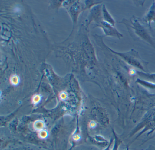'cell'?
<instances>
[{
    "label": "cell",
    "mask_w": 155,
    "mask_h": 150,
    "mask_svg": "<svg viewBox=\"0 0 155 150\" xmlns=\"http://www.w3.org/2000/svg\"><path fill=\"white\" fill-rule=\"evenodd\" d=\"M131 24L132 25L131 27L134 30L135 33L139 36L140 37L146 40L147 42L150 43L152 46H154V43L147 32L137 20L135 19L133 21L131 20Z\"/></svg>",
    "instance_id": "6da1fadb"
},
{
    "label": "cell",
    "mask_w": 155,
    "mask_h": 150,
    "mask_svg": "<svg viewBox=\"0 0 155 150\" xmlns=\"http://www.w3.org/2000/svg\"><path fill=\"white\" fill-rule=\"evenodd\" d=\"M113 52L115 53V54L118 55L120 56L123 59H125V60H126L127 62H128L130 64H131L132 65L136 64L137 65H138L139 63L137 59H140V58L138 59L137 57H136V55H132L133 53H130V52L125 53H120L114 52L113 51Z\"/></svg>",
    "instance_id": "7a4b0ae2"
},
{
    "label": "cell",
    "mask_w": 155,
    "mask_h": 150,
    "mask_svg": "<svg viewBox=\"0 0 155 150\" xmlns=\"http://www.w3.org/2000/svg\"><path fill=\"white\" fill-rule=\"evenodd\" d=\"M144 21L146 22H148L150 26L151 21H154L155 22V3L152 4L149 11L144 18Z\"/></svg>",
    "instance_id": "3957f363"
},
{
    "label": "cell",
    "mask_w": 155,
    "mask_h": 150,
    "mask_svg": "<svg viewBox=\"0 0 155 150\" xmlns=\"http://www.w3.org/2000/svg\"><path fill=\"white\" fill-rule=\"evenodd\" d=\"M104 14H105L104 16H105V18L106 20L108 22L109 24L111 25L112 27H114L115 25V21L106 9H105V11H104Z\"/></svg>",
    "instance_id": "277c9868"
},
{
    "label": "cell",
    "mask_w": 155,
    "mask_h": 150,
    "mask_svg": "<svg viewBox=\"0 0 155 150\" xmlns=\"http://www.w3.org/2000/svg\"><path fill=\"white\" fill-rule=\"evenodd\" d=\"M19 78L17 75H14L11 77V84L13 85H18L19 83Z\"/></svg>",
    "instance_id": "5b68a950"
},
{
    "label": "cell",
    "mask_w": 155,
    "mask_h": 150,
    "mask_svg": "<svg viewBox=\"0 0 155 150\" xmlns=\"http://www.w3.org/2000/svg\"><path fill=\"white\" fill-rule=\"evenodd\" d=\"M41 100V97L38 95H36L34 96L33 97V99L32 101L34 102V104H37L40 102Z\"/></svg>",
    "instance_id": "8992f818"
}]
</instances>
